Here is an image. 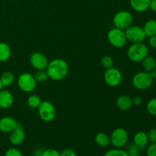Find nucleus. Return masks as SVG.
Instances as JSON below:
<instances>
[{
  "instance_id": "nucleus-2",
  "label": "nucleus",
  "mask_w": 156,
  "mask_h": 156,
  "mask_svg": "<svg viewBox=\"0 0 156 156\" xmlns=\"http://www.w3.org/2000/svg\"><path fill=\"white\" fill-rule=\"evenodd\" d=\"M149 49L147 45L142 43L132 44L127 50V56L133 62H140L149 55Z\"/></svg>"
},
{
  "instance_id": "nucleus-17",
  "label": "nucleus",
  "mask_w": 156,
  "mask_h": 156,
  "mask_svg": "<svg viewBox=\"0 0 156 156\" xmlns=\"http://www.w3.org/2000/svg\"><path fill=\"white\" fill-rule=\"evenodd\" d=\"M150 1L151 0H129V3L134 11L143 12L149 9Z\"/></svg>"
},
{
  "instance_id": "nucleus-15",
  "label": "nucleus",
  "mask_w": 156,
  "mask_h": 156,
  "mask_svg": "<svg viewBox=\"0 0 156 156\" xmlns=\"http://www.w3.org/2000/svg\"><path fill=\"white\" fill-rule=\"evenodd\" d=\"M116 105L119 110L123 111H129L133 106L132 98L126 94H122V95L119 96L116 101Z\"/></svg>"
},
{
  "instance_id": "nucleus-19",
  "label": "nucleus",
  "mask_w": 156,
  "mask_h": 156,
  "mask_svg": "<svg viewBox=\"0 0 156 156\" xmlns=\"http://www.w3.org/2000/svg\"><path fill=\"white\" fill-rule=\"evenodd\" d=\"M12 50L9 44L4 42H0V62H6L10 58Z\"/></svg>"
},
{
  "instance_id": "nucleus-12",
  "label": "nucleus",
  "mask_w": 156,
  "mask_h": 156,
  "mask_svg": "<svg viewBox=\"0 0 156 156\" xmlns=\"http://www.w3.org/2000/svg\"><path fill=\"white\" fill-rule=\"evenodd\" d=\"M24 139H25V133H24L22 126L20 124H18L17 128L11 132L9 135V142L14 146H18L21 145L24 142Z\"/></svg>"
},
{
  "instance_id": "nucleus-25",
  "label": "nucleus",
  "mask_w": 156,
  "mask_h": 156,
  "mask_svg": "<svg viewBox=\"0 0 156 156\" xmlns=\"http://www.w3.org/2000/svg\"><path fill=\"white\" fill-rule=\"evenodd\" d=\"M35 80L37 82H44L49 79L46 69L44 70H37L36 73L34 75Z\"/></svg>"
},
{
  "instance_id": "nucleus-7",
  "label": "nucleus",
  "mask_w": 156,
  "mask_h": 156,
  "mask_svg": "<svg viewBox=\"0 0 156 156\" xmlns=\"http://www.w3.org/2000/svg\"><path fill=\"white\" fill-rule=\"evenodd\" d=\"M108 40L110 44L116 48H121L124 47L127 41L124 30L115 27L108 31Z\"/></svg>"
},
{
  "instance_id": "nucleus-31",
  "label": "nucleus",
  "mask_w": 156,
  "mask_h": 156,
  "mask_svg": "<svg viewBox=\"0 0 156 156\" xmlns=\"http://www.w3.org/2000/svg\"><path fill=\"white\" fill-rule=\"evenodd\" d=\"M149 142L151 143H156V128H152L147 133Z\"/></svg>"
},
{
  "instance_id": "nucleus-6",
  "label": "nucleus",
  "mask_w": 156,
  "mask_h": 156,
  "mask_svg": "<svg viewBox=\"0 0 156 156\" xmlns=\"http://www.w3.org/2000/svg\"><path fill=\"white\" fill-rule=\"evenodd\" d=\"M129 140V135L127 131L121 127L117 128L111 133L110 136L111 144L114 148L122 149L126 146Z\"/></svg>"
},
{
  "instance_id": "nucleus-13",
  "label": "nucleus",
  "mask_w": 156,
  "mask_h": 156,
  "mask_svg": "<svg viewBox=\"0 0 156 156\" xmlns=\"http://www.w3.org/2000/svg\"><path fill=\"white\" fill-rule=\"evenodd\" d=\"M18 123L12 117H4L0 119V132L10 133L17 128Z\"/></svg>"
},
{
  "instance_id": "nucleus-30",
  "label": "nucleus",
  "mask_w": 156,
  "mask_h": 156,
  "mask_svg": "<svg viewBox=\"0 0 156 156\" xmlns=\"http://www.w3.org/2000/svg\"><path fill=\"white\" fill-rule=\"evenodd\" d=\"M41 156H60V152L55 149H47L43 151Z\"/></svg>"
},
{
  "instance_id": "nucleus-33",
  "label": "nucleus",
  "mask_w": 156,
  "mask_h": 156,
  "mask_svg": "<svg viewBox=\"0 0 156 156\" xmlns=\"http://www.w3.org/2000/svg\"><path fill=\"white\" fill-rule=\"evenodd\" d=\"M60 156H77V155L73 149H65L60 152Z\"/></svg>"
},
{
  "instance_id": "nucleus-16",
  "label": "nucleus",
  "mask_w": 156,
  "mask_h": 156,
  "mask_svg": "<svg viewBox=\"0 0 156 156\" xmlns=\"http://www.w3.org/2000/svg\"><path fill=\"white\" fill-rule=\"evenodd\" d=\"M149 143V139H148V136L146 133L143 132V131H140V132H137L134 135L133 143L141 149L146 148Z\"/></svg>"
},
{
  "instance_id": "nucleus-34",
  "label": "nucleus",
  "mask_w": 156,
  "mask_h": 156,
  "mask_svg": "<svg viewBox=\"0 0 156 156\" xmlns=\"http://www.w3.org/2000/svg\"><path fill=\"white\" fill-rule=\"evenodd\" d=\"M133 101V105H135V106H140L143 104V98L140 96H135L132 98Z\"/></svg>"
},
{
  "instance_id": "nucleus-38",
  "label": "nucleus",
  "mask_w": 156,
  "mask_h": 156,
  "mask_svg": "<svg viewBox=\"0 0 156 156\" xmlns=\"http://www.w3.org/2000/svg\"><path fill=\"white\" fill-rule=\"evenodd\" d=\"M151 75H152V78H153L154 80H156V68L152 72V73H151Z\"/></svg>"
},
{
  "instance_id": "nucleus-20",
  "label": "nucleus",
  "mask_w": 156,
  "mask_h": 156,
  "mask_svg": "<svg viewBox=\"0 0 156 156\" xmlns=\"http://www.w3.org/2000/svg\"><path fill=\"white\" fill-rule=\"evenodd\" d=\"M94 142L101 147H107L111 144L110 136L105 133H98L94 137Z\"/></svg>"
},
{
  "instance_id": "nucleus-36",
  "label": "nucleus",
  "mask_w": 156,
  "mask_h": 156,
  "mask_svg": "<svg viewBox=\"0 0 156 156\" xmlns=\"http://www.w3.org/2000/svg\"><path fill=\"white\" fill-rule=\"evenodd\" d=\"M149 9L153 12H156V0H151L149 3Z\"/></svg>"
},
{
  "instance_id": "nucleus-40",
  "label": "nucleus",
  "mask_w": 156,
  "mask_h": 156,
  "mask_svg": "<svg viewBox=\"0 0 156 156\" xmlns=\"http://www.w3.org/2000/svg\"><path fill=\"white\" fill-rule=\"evenodd\" d=\"M33 156H35V155H33Z\"/></svg>"
},
{
  "instance_id": "nucleus-28",
  "label": "nucleus",
  "mask_w": 156,
  "mask_h": 156,
  "mask_svg": "<svg viewBox=\"0 0 156 156\" xmlns=\"http://www.w3.org/2000/svg\"><path fill=\"white\" fill-rule=\"evenodd\" d=\"M101 63L102 66L105 69H108L112 68L114 67V59L111 56H105L101 58Z\"/></svg>"
},
{
  "instance_id": "nucleus-8",
  "label": "nucleus",
  "mask_w": 156,
  "mask_h": 156,
  "mask_svg": "<svg viewBox=\"0 0 156 156\" xmlns=\"http://www.w3.org/2000/svg\"><path fill=\"white\" fill-rule=\"evenodd\" d=\"M18 85L20 89L26 93H30L35 90L37 82L34 75L28 73H24L18 78Z\"/></svg>"
},
{
  "instance_id": "nucleus-21",
  "label": "nucleus",
  "mask_w": 156,
  "mask_h": 156,
  "mask_svg": "<svg viewBox=\"0 0 156 156\" xmlns=\"http://www.w3.org/2000/svg\"><path fill=\"white\" fill-rule=\"evenodd\" d=\"M143 30L146 35V37H149L156 34V20L149 19L145 23Z\"/></svg>"
},
{
  "instance_id": "nucleus-32",
  "label": "nucleus",
  "mask_w": 156,
  "mask_h": 156,
  "mask_svg": "<svg viewBox=\"0 0 156 156\" xmlns=\"http://www.w3.org/2000/svg\"><path fill=\"white\" fill-rule=\"evenodd\" d=\"M146 155L156 156V143H151L146 149Z\"/></svg>"
},
{
  "instance_id": "nucleus-23",
  "label": "nucleus",
  "mask_w": 156,
  "mask_h": 156,
  "mask_svg": "<svg viewBox=\"0 0 156 156\" xmlns=\"http://www.w3.org/2000/svg\"><path fill=\"white\" fill-rule=\"evenodd\" d=\"M41 102H42V100L37 94H31L29 96L27 100V106L31 109H37Z\"/></svg>"
},
{
  "instance_id": "nucleus-11",
  "label": "nucleus",
  "mask_w": 156,
  "mask_h": 156,
  "mask_svg": "<svg viewBox=\"0 0 156 156\" xmlns=\"http://www.w3.org/2000/svg\"><path fill=\"white\" fill-rule=\"evenodd\" d=\"M30 63L36 70H44L48 66L49 61L47 56L40 52H34L30 56Z\"/></svg>"
},
{
  "instance_id": "nucleus-37",
  "label": "nucleus",
  "mask_w": 156,
  "mask_h": 156,
  "mask_svg": "<svg viewBox=\"0 0 156 156\" xmlns=\"http://www.w3.org/2000/svg\"><path fill=\"white\" fill-rule=\"evenodd\" d=\"M43 151H44V150H42V149H36V150L34 151V155H35V156H41V154H42Z\"/></svg>"
},
{
  "instance_id": "nucleus-29",
  "label": "nucleus",
  "mask_w": 156,
  "mask_h": 156,
  "mask_svg": "<svg viewBox=\"0 0 156 156\" xmlns=\"http://www.w3.org/2000/svg\"><path fill=\"white\" fill-rule=\"evenodd\" d=\"M5 156H23V154L17 148H9L6 150Z\"/></svg>"
},
{
  "instance_id": "nucleus-10",
  "label": "nucleus",
  "mask_w": 156,
  "mask_h": 156,
  "mask_svg": "<svg viewBox=\"0 0 156 156\" xmlns=\"http://www.w3.org/2000/svg\"><path fill=\"white\" fill-rule=\"evenodd\" d=\"M104 79L108 85L111 87H117L121 84L123 76L118 69L112 67L106 69L104 75Z\"/></svg>"
},
{
  "instance_id": "nucleus-24",
  "label": "nucleus",
  "mask_w": 156,
  "mask_h": 156,
  "mask_svg": "<svg viewBox=\"0 0 156 156\" xmlns=\"http://www.w3.org/2000/svg\"><path fill=\"white\" fill-rule=\"evenodd\" d=\"M126 152L128 156H140L141 149L133 143L131 144L128 145L127 147H126Z\"/></svg>"
},
{
  "instance_id": "nucleus-14",
  "label": "nucleus",
  "mask_w": 156,
  "mask_h": 156,
  "mask_svg": "<svg viewBox=\"0 0 156 156\" xmlns=\"http://www.w3.org/2000/svg\"><path fill=\"white\" fill-rule=\"evenodd\" d=\"M13 94L8 90H1L0 91V108L9 109L13 105Z\"/></svg>"
},
{
  "instance_id": "nucleus-26",
  "label": "nucleus",
  "mask_w": 156,
  "mask_h": 156,
  "mask_svg": "<svg viewBox=\"0 0 156 156\" xmlns=\"http://www.w3.org/2000/svg\"><path fill=\"white\" fill-rule=\"evenodd\" d=\"M104 156H128V155L126 153V150H123L122 149L114 148V149L107 151Z\"/></svg>"
},
{
  "instance_id": "nucleus-27",
  "label": "nucleus",
  "mask_w": 156,
  "mask_h": 156,
  "mask_svg": "<svg viewBox=\"0 0 156 156\" xmlns=\"http://www.w3.org/2000/svg\"><path fill=\"white\" fill-rule=\"evenodd\" d=\"M146 109L150 115L156 117V98L150 99L146 105Z\"/></svg>"
},
{
  "instance_id": "nucleus-18",
  "label": "nucleus",
  "mask_w": 156,
  "mask_h": 156,
  "mask_svg": "<svg viewBox=\"0 0 156 156\" xmlns=\"http://www.w3.org/2000/svg\"><path fill=\"white\" fill-rule=\"evenodd\" d=\"M141 62L144 71L147 73H151L156 68V60L155 57L150 55H148Z\"/></svg>"
},
{
  "instance_id": "nucleus-3",
  "label": "nucleus",
  "mask_w": 156,
  "mask_h": 156,
  "mask_svg": "<svg viewBox=\"0 0 156 156\" xmlns=\"http://www.w3.org/2000/svg\"><path fill=\"white\" fill-rule=\"evenodd\" d=\"M154 79L150 73L140 72L133 76L132 79V84L134 88L138 90H146L152 85Z\"/></svg>"
},
{
  "instance_id": "nucleus-35",
  "label": "nucleus",
  "mask_w": 156,
  "mask_h": 156,
  "mask_svg": "<svg viewBox=\"0 0 156 156\" xmlns=\"http://www.w3.org/2000/svg\"><path fill=\"white\" fill-rule=\"evenodd\" d=\"M149 44L151 47H152L153 49H156V34L149 37Z\"/></svg>"
},
{
  "instance_id": "nucleus-39",
  "label": "nucleus",
  "mask_w": 156,
  "mask_h": 156,
  "mask_svg": "<svg viewBox=\"0 0 156 156\" xmlns=\"http://www.w3.org/2000/svg\"><path fill=\"white\" fill-rule=\"evenodd\" d=\"M2 89H3V85H2V84L1 80H0V91H1V90H2Z\"/></svg>"
},
{
  "instance_id": "nucleus-5",
  "label": "nucleus",
  "mask_w": 156,
  "mask_h": 156,
  "mask_svg": "<svg viewBox=\"0 0 156 156\" xmlns=\"http://www.w3.org/2000/svg\"><path fill=\"white\" fill-rule=\"evenodd\" d=\"M38 114L41 120L44 122H52L56 115V111L55 106L48 101H42L38 107Z\"/></svg>"
},
{
  "instance_id": "nucleus-9",
  "label": "nucleus",
  "mask_w": 156,
  "mask_h": 156,
  "mask_svg": "<svg viewBox=\"0 0 156 156\" xmlns=\"http://www.w3.org/2000/svg\"><path fill=\"white\" fill-rule=\"evenodd\" d=\"M125 35L127 41L131 44L136 43H142L146 38V35L145 34L143 27L137 25H131L129 27L124 30Z\"/></svg>"
},
{
  "instance_id": "nucleus-1",
  "label": "nucleus",
  "mask_w": 156,
  "mask_h": 156,
  "mask_svg": "<svg viewBox=\"0 0 156 156\" xmlns=\"http://www.w3.org/2000/svg\"><path fill=\"white\" fill-rule=\"evenodd\" d=\"M49 79L54 81H59L66 77L69 73V65L62 59H54L49 62L46 69Z\"/></svg>"
},
{
  "instance_id": "nucleus-22",
  "label": "nucleus",
  "mask_w": 156,
  "mask_h": 156,
  "mask_svg": "<svg viewBox=\"0 0 156 156\" xmlns=\"http://www.w3.org/2000/svg\"><path fill=\"white\" fill-rule=\"evenodd\" d=\"M0 80L3 87H9L15 82V76L10 71L4 72L0 77Z\"/></svg>"
},
{
  "instance_id": "nucleus-4",
  "label": "nucleus",
  "mask_w": 156,
  "mask_h": 156,
  "mask_svg": "<svg viewBox=\"0 0 156 156\" xmlns=\"http://www.w3.org/2000/svg\"><path fill=\"white\" fill-rule=\"evenodd\" d=\"M133 21V17L132 14L125 10L117 12L113 18V24L114 27L123 30L132 25Z\"/></svg>"
}]
</instances>
